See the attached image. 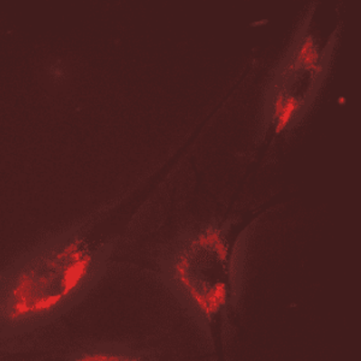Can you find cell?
Listing matches in <instances>:
<instances>
[{"label": "cell", "instance_id": "cell-1", "mask_svg": "<svg viewBox=\"0 0 361 361\" xmlns=\"http://www.w3.org/2000/svg\"><path fill=\"white\" fill-rule=\"evenodd\" d=\"M111 247L78 228L47 238L0 271V343L57 323L106 272Z\"/></svg>", "mask_w": 361, "mask_h": 361}, {"label": "cell", "instance_id": "cell-2", "mask_svg": "<svg viewBox=\"0 0 361 361\" xmlns=\"http://www.w3.org/2000/svg\"><path fill=\"white\" fill-rule=\"evenodd\" d=\"M229 226L185 236L164 260V279L194 318L211 329L240 295L245 241L226 240Z\"/></svg>", "mask_w": 361, "mask_h": 361}, {"label": "cell", "instance_id": "cell-3", "mask_svg": "<svg viewBox=\"0 0 361 361\" xmlns=\"http://www.w3.org/2000/svg\"><path fill=\"white\" fill-rule=\"evenodd\" d=\"M307 28L308 22L300 27L287 54L274 71L275 76L294 83L299 75L308 73L311 75V83L323 82L328 68V52L331 49L326 47L324 52H320L316 39L308 33Z\"/></svg>", "mask_w": 361, "mask_h": 361}]
</instances>
